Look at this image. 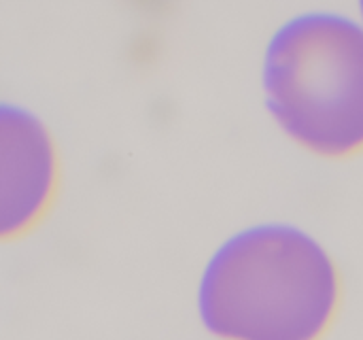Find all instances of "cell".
Instances as JSON below:
<instances>
[{
    "label": "cell",
    "instance_id": "cell-4",
    "mask_svg": "<svg viewBox=\"0 0 363 340\" xmlns=\"http://www.w3.org/2000/svg\"><path fill=\"white\" fill-rule=\"evenodd\" d=\"M362 15H363V2H362Z\"/></svg>",
    "mask_w": 363,
    "mask_h": 340
},
{
    "label": "cell",
    "instance_id": "cell-1",
    "mask_svg": "<svg viewBox=\"0 0 363 340\" xmlns=\"http://www.w3.org/2000/svg\"><path fill=\"white\" fill-rule=\"evenodd\" d=\"M342 277L328 249L291 224H255L225 238L198 285L204 328L223 340H321Z\"/></svg>",
    "mask_w": 363,
    "mask_h": 340
},
{
    "label": "cell",
    "instance_id": "cell-2",
    "mask_svg": "<svg viewBox=\"0 0 363 340\" xmlns=\"http://www.w3.org/2000/svg\"><path fill=\"white\" fill-rule=\"evenodd\" d=\"M262 83L268 111L302 147L325 158L363 151V26L306 11L270 36Z\"/></svg>",
    "mask_w": 363,
    "mask_h": 340
},
{
    "label": "cell",
    "instance_id": "cell-3",
    "mask_svg": "<svg viewBox=\"0 0 363 340\" xmlns=\"http://www.w3.org/2000/svg\"><path fill=\"white\" fill-rule=\"evenodd\" d=\"M2 198L0 234L21 236L47 213L57 187V153L51 134L23 106L0 104Z\"/></svg>",
    "mask_w": 363,
    "mask_h": 340
}]
</instances>
